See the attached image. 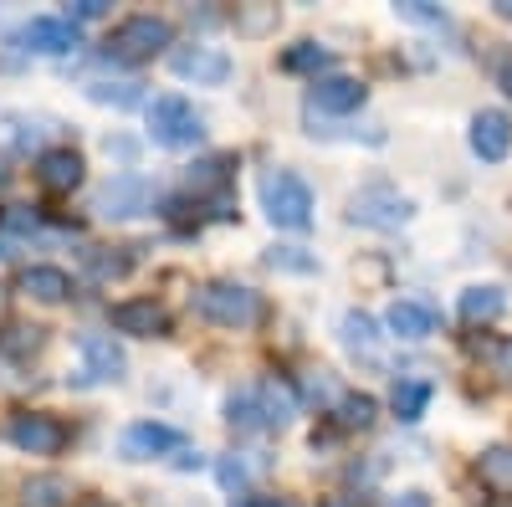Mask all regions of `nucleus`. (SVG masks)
Segmentation results:
<instances>
[{
	"mask_svg": "<svg viewBox=\"0 0 512 507\" xmlns=\"http://www.w3.org/2000/svg\"><path fill=\"white\" fill-rule=\"evenodd\" d=\"M262 210L267 221L282 226V231H308L313 226V190L303 175L292 169H267L262 175Z\"/></svg>",
	"mask_w": 512,
	"mask_h": 507,
	"instance_id": "nucleus-1",
	"label": "nucleus"
},
{
	"mask_svg": "<svg viewBox=\"0 0 512 507\" xmlns=\"http://www.w3.org/2000/svg\"><path fill=\"white\" fill-rule=\"evenodd\" d=\"M195 313L216 328H251L262 323V292H251L246 282H205L195 287Z\"/></svg>",
	"mask_w": 512,
	"mask_h": 507,
	"instance_id": "nucleus-2",
	"label": "nucleus"
},
{
	"mask_svg": "<svg viewBox=\"0 0 512 507\" xmlns=\"http://www.w3.org/2000/svg\"><path fill=\"white\" fill-rule=\"evenodd\" d=\"M149 134H154V144H164V149H195V144L205 139V118H200L185 98L164 93V98L149 103Z\"/></svg>",
	"mask_w": 512,
	"mask_h": 507,
	"instance_id": "nucleus-3",
	"label": "nucleus"
},
{
	"mask_svg": "<svg viewBox=\"0 0 512 507\" xmlns=\"http://www.w3.org/2000/svg\"><path fill=\"white\" fill-rule=\"evenodd\" d=\"M175 41V26L164 16H128L113 36H108V62H149L154 52H164Z\"/></svg>",
	"mask_w": 512,
	"mask_h": 507,
	"instance_id": "nucleus-4",
	"label": "nucleus"
},
{
	"mask_svg": "<svg viewBox=\"0 0 512 507\" xmlns=\"http://www.w3.org/2000/svg\"><path fill=\"white\" fill-rule=\"evenodd\" d=\"M410 216H415V205L395 185H364L354 195V205H349V221L354 226H369V231H400Z\"/></svg>",
	"mask_w": 512,
	"mask_h": 507,
	"instance_id": "nucleus-5",
	"label": "nucleus"
},
{
	"mask_svg": "<svg viewBox=\"0 0 512 507\" xmlns=\"http://www.w3.org/2000/svg\"><path fill=\"white\" fill-rule=\"evenodd\" d=\"M6 436H11V446L26 451V456H57V451L67 446V426H62V420H57V415H36V410L11 415Z\"/></svg>",
	"mask_w": 512,
	"mask_h": 507,
	"instance_id": "nucleus-6",
	"label": "nucleus"
},
{
	"mask_svg": "<svg viewBox=\"0 0 512 507\" xmlns=\"http://www.w3.org/2000/svg\"><path fill=\"white\" fill-rule=\"evenodd\" d=\"M149 205H154V185L144 175H113L98 190V216H108V221H134Z\"/></svg>",
	"mask_w": 512,
	"mask_h": 507,
	"instance_id": "nucleus-7",
	"label": "nucleus"
},
{
	"mask_svg": "<svg viewBox=\"0 0 512 507\" xmlns=\"http://www.w3.org/2000/svg\"><path fill=\"white\" fill-rule=\"evenodd\" d=\"M16 41H21L26 52L67 57V52H77V47H82V26H77V21H67V16H36V21H26V26L16 31Z\"/></svg>",
	"mask_w": 512,
	"mask_h": 507,
	"instance_id": "nucleus-8",
	"label": "nucleus"
},
{
	"mask_svg": "<svg viewBox=\"0 0 512 507\" xmlns=\"http://www.w3.org/2000/svg\"><path fill=\"white\" fill-rule=\"evenodd\" d=\"M169 67H175V77L195 82V88H221L231 77V57L221 47H175L169 52Z\"/></svg>",
	"mask_w": 512,
	"mask_h": 507,
	"instance_id": "nucleus-9",
	"label": "nucleus"
},
{
	"mask_svg": "<svg viewBox=\"0 0 512 507\" xmlns=\"http://www.w3.org/2000/svg\"><path fill=\"white\" fill-rule=\"evenodd\" d=\"M82 349V379L88 385H108V379H123V349L113 344V333H77Z\"/></svg>",
	"mask_w": 512,
	"mask_h": 507,
	"instance_id": "nucleus-10",
	"label": "nucleus"
},
{
	"mask_svg": "<svg viewBox=\"0 0 512 507\" xmlns=\"http://www.w3.org/2000/svg\"><path fill=\"white\" fill-rule=\"evenodd\" d=\"M180 451H185V436H180V431H169V426H159V420H139V426H128V431H123V456H134V461L180 456Z\"/></svg>",
	"mask_w": 512,
	"mask_h": 507,
	"instance_id": "nucleus-11",
	"label": "nucleus"
},
{
	"mask_svg": "<svg viewBox=\"0 0 512 507\" xmlns=\"http://www.w3.org/2000/svg\"><path fill=\"white\" fill-rule=\"evenodd\" d=\"M507 149H512V118L502 108H482L472 118V154L497 164V159H507Z\"/></svg>",
	"mask_w": 512,
	"mask_h": 507,
	"instance_id": "nucleus-12",
	"label": "nucleus"
},
{
	"mask_svg": "<svg viewBox=\"0 0 512 507\" xmlns=\"http://www.w3.org/2000/svg\"><path fill=\"white\" fill-rule=\"evenodd\" d=\"M113 328L128 333V338H164L169 333V313L154 298H128V303L113 308Z\"/></svg>",
	"mask_w": 512,
	"mask_h": 507,
	"instance_id": "nucleus-13",
	"label": "nucleus"
},
{
	"mask_svg": "<svg viewBox=\"0 0 512 507\" xmlns=\"http://www.w3.org/2000/svg\"><path fill=\"white\" fill-rule=\"evenodd\" d=\"M364 98H369V88L359 77H318L308 93L313 113H354V108H364Z\"/></svg>",
	"mask_w": 512,
	"mask_h": 507,
	"instance_id": "nucleus-14",
	"label": "nucleus"
},
{
	"mask_svg": "<svg viewBox=\"0 0 512 507\" xmlns=\"http://www.w3.org/2000/svg\"><path fill=\"white\" fill-rule=\"evenodd\" d=\"M384 328H390L395 338H431L436 328H441V313L431 308V303H420V298H400L390 313H384Z\"/></svg>",
	"mask_w": 512,
	"mask_h": 507,
	"instance_id": "nucleus-15",
	"label": "nucleus"
},
{
	"mask_svg": "<svg viewBox=\"0 0 512 507\" xmlns=\"http://www.w3.org/2000/svg\"><path fill=\"white\" fill-rule=\"evenodd\" d=\"M36 180L47 185L52 195H67L82 185V154L77 149H47L36 159Z\"/></svg>",
	"mask_w": 512,
	"mask_h": 507,
	"instance_id": "nucleus-16",
	"label": "nucleus"
},
{
	"mask_svg": "<svg viewBox=\"0 0 512 507\" xmlns=\"http://www.w3.org/2000/svg\"><path fill=\"white\" fill-rule=\"evenodd\" d=\"M226 420H231L236 431H272V415H267L262 390H236L226 400Z\"/></svg>",
	"mask_w": 512,
	"mask_h": 507,
	"instance_id": "nucleus-17",
	"label": "nucleus"
},
{
	"mask_svg": "<svg viewBox=\"0 0 512 507\" xmlns=\"http://www.w3.org/2000/svg\"><path fill=\"white\" fill-rule=\"evenodd\" d=\"M21 292H26V298H36V303H62L67 292H72V282H67L62 267H26L21 272Z\"/></svg>",
	"mask_w": 512,
	"mask_h": 507,
	"instance_id": "nucleus-18",
	"label": "nucleus"
},
{
	"mask_svg": "<svg viewBox=\"0 0 512 507\" xmlns=\"http://www.w3.org/2000/svg\"><path fill=\"white\" fill-rule=\"evenodd\" d=\"M507 313V292L502 287H466L461 292V318L466 323H492V318H502Z\"/></svg>",
	"mask_w": 512,
	"mask_h": 507,
	"instance_id": "nucleus-19",
	"label": "nucleus"
},
{
	"mask_svg": "<svg viewBox=\"0 0 512 507\" xmlns=\"http://www.w3.org/2000/svg\"><path fill=\"white\" fill-rule=\"evenodd\" d=\"M431 379H395V390H390V410L400 415V420H420L425 415V405H431Z\"/></svg>",
	"mask_w": 512,
	"mask_h": 507,
	"instance_id": "nucleus-20",
	"label": "nucleus"
},
{
	"mask_svg": "<svg viewBox=\"0 0 512 507\" xmlns=\"http://www.w3.org/2000/svg\"><path fill=\"white\" fill-rule=\"evenodd\" d=\"M477 477L492 492H512V446H487L477 456Z\"/></svg>",
	"mask_w": 512,
	"mask_h": 507,
	"instance_id": "nucleus-21",
	"label": "nucleus"
},
{
	"mask_svg": "<svg viewBox=\"0 0 512 507\" xmlns=\"http://www.w3.org/2000/svg\"><path fill=\"white\" fill-rule=\"evenodd\" d=\"M21 502L26 507H67L72 502V482L67 477H31L21 487Z\"/></svg>",
	"mask_w": 512,
	"mask_h": 507,
	"instance_id": "nucleus-22",
	"label": "nucleus"
},
{
	"mask_svg": "<svg viewBox=\"0 0 512 507\" xmlns=\"http://www.w3.org/2000/svg\"><path fill=\"white\" fill-rule=\"evenodd\" d=\"M226 180H231V154H210V159H200V164H190V190L200 195V190H226Z\"/></svg>",
	"mask_w": 512,
	"mask_h": 507,
	"instance_id": "nucleus-23",
	"label": "nucleus"
},
{
	"mask_svg": "<svg viewBox=\"0 0 512 507\" xmlns=\"http://www.w3.org/2000/svg\"><path fill=\"white\" fill-rule=\"evenodd\" d=\"M282 67L287 72H323V67H333V52L318 47V41H297V47L282 52Z\"/></svg>",
	"mask_w": 512,
	"mask_h": 507,
	"instance_id": "nucleus-24",
	"label": "nucleus"
},
{
	"mask_svg": "<svg viewBox=\"0 0 512 507\" xmlns=\"http://www.w3.org/2000/svg\"><path fill=\"white\" fill-rule=\"evenodd\" d=\"M374 415H379L374 395H344V400H338V426H344V431H369Z\"/></svg>",
	"mask_w": 512,
	"mask_h": 507,
	"instance_id": "nucleus-25",
	"label": "nucleus"
},
{
	"mask_svg": "<svg viewBox=\"0 0 512 507\" xmlns=\"http://www.w3.org/2000/svg\"><path fill=\"white\" fill-rule=\"evenodd\" d=\"M262 390V400H267V415H272V431H282L287 420L297 415V395L287 390V385H277V379H267V385H256Z\"/></svg>",
	"mask_w": 512,
	"mask_h": 507,
	"instance_id": "nucleus-26",
	"label": "nucleus"
},
{
	"mask_svg": "<svg viewBox=\"0 0 512 507\" xmlns=\"http://www.w3.org/2000/svg\"><path fill=\"white\" fill-rule=\"evenodd\" d=\"M236 31H241V36H267V31H277V6H236Z\"/></svg>",
	"mask_w": 512,
	"mask_h": 507,
	"instance_id": "nucleus-27",
	"label": "nucleus"
},
{
	"mask_svg": "<svg viewBox=\"0 0 512 507\" xmlns=\"http://www.w3.org/2000/svg\"><path fill=\"white\" fill-rule=\"evenodd\" d=\"M93 103H113V108H134L139 103V82H88Z\"/></svg>",
	"mask_w": 512,
	"mask_h": 507,
	"instance_id": "nucleus-28",
	"label": "nucleus"
},
{
	"mask_svg": "<svg viewBox=\"0 0 512 507\" xmlns=\"http://www.w3.org/2000/svg\"><path fill=\"white\" fill-rule=\"evenodd\" d=\"M344 344L349 349H374V318L369 313H344Z\"/></svg>",
	"mask_w": 512,
	"mask_h": 507,
	"instance_id": "nucleus-29",
	"label": "nucleus"
},
{
	"mask_svg": "<svg viewBox=\"0 0 512 507\" xmlns=\"http://www.w3.org/2000/svg\"><path fill=\"white\" fill-rule=\"evenodd\" d=\"M308 400H323V405H333V410H338L344 390L333 385V374H323V369H318V374H308Z\"/></svg>",
	"mask_w": 512,
	"mask_h": 507,
	"instance_id": "nucleus-30",
	"label": "nucleus"
},
{
	"mask_svg": "<svg viewBox=\"0 0 512 507\" xmlns=\"http://www.w3.org/2000/svg\"><path fill=\"white\" fill-rule=\"evenodd\" d=\"M405 21H425V26H446V11L436 6H425V0H405V6H395Z\"/></svg>",
	"mask_w": 512,
	"mask_h": 507,
	"instance_id": "nucleus-31",
	"label": "nucleus"
},
{
	"mask_svg": "<svg viewBox=\"0 0 512 507\" xmlns=\"http://www.w3.org/2000/svg\"><path fill=\"white\" fill-rule=\"evenodd\" d=\"M216 477H221V487H246V477H251V467H246V461H236V456H226L221 461V467H216Z\"/></svg>",
	"mask_w": 512,
	"mask_h": 507,
	"instance_id": "nucleus-32",
	"label": "nucleus"
},
{
	"mask_svg": "<svg viewBox=\"0 0 512 507\" xmlns=\"http://www.w3.org/2000/svg\"><path fill=\"white\" fill-rule=\"evenodd\" d=\"M272 267H292V272H313V257H297V246H277Z\"/></svg>",
	"mask_w": 512,
	"mask_h": 507,
	"instance_id": "nucleus-33",
	"label": "nucleus"
},
{
	"mask_svg": "<svg viewBox=\"0 0 512 507\" xmlns=\"http://www.w3.org/2000/svg\"><path fill=\"white\" fill-rule=\"evenodd\" d=\"M98 16H108V0H72L67 11V21H98Z\"/></svg>",
	"mask_w": 512,
	"mask_h": 507,
	"instance_id": "nucleus-34",
	"label": "nucleus"
},
{
	"mask_svg": "<svg viewBox=\"0 0 512 507\" xmlns=\"http://www.w3.org/2000/svg\"><path fill=\"white\" fill-rule=\"evenodd\" d=\"M128 272V257H93V277L108 282V277H123Z\"/></svg>",
	"mask_w": 512,
	"mask_h": 507,
	"instance_id": "nucleus-35",
	"label": "nucleus"
},
{
	"mask_svg": "<svg viewBox=\"0 0 512 507\" xmlns=\"http://www.w3.org/2000/svg\"><path fill=\"white\" fill-rule=\"evenodd\" d=\"M6 226L11 231H36V216H31L26 205H16V210H6Z\"/></svg>",
	"mask_w": 512,
	"mask_h": 507,
	"instance_id": "nucleus-36",
	"label": "nucleus"
},
{
	"mask_svg": "<svg viewBox=\"0 0 512 507\" xmlns=\"http://www.w3.org/2000/svg\"><path fill=\"white\" fill-rule=\"evenodd\" d=\"M236 507H292L287 497H272V492H256V497H241Z\"/></svg>",
	"mask_w": 512,
	"mask_h": 507,
	"instance_id": "nucleus-37",
	"label": "nucleus"
},
{
	"mask_svg": "<svg viewBox=\"0 0 512 507\" xmlns=\"http://www.w3.org/2000/svg\"><path fill=\"white\" fill-rule=\"evenodd\" d=\"M323 507H364V502L349 497V492H338V497H323Z\"/></svg>",
	"mask_w": 512,
	"mask_h": 507,
	"instance_id": "nucleus-38",
	"label": "nucleus"
},
{
	"mask_svg": "<svg viewBox=\"0 0 512 507\" xmlns=\"http://www.w3.org/2000/svg\"><path fill=\"white\" fill-rule=\"evenodd\" d=\"M497 88L512 98V57H507V62H502V72H497Z\"/></svg>",
	"mask_w": 512,
	"mask_h": 507,
	"instance_id": "nucleus-39",
	"label": "nucleus"
},
{
	"mask_svg": "<svg viewBox=\"0 0 512 507\" xmlns=\"http://www.w3.org/2000/svg\"><path fill=\"white\" fill-rule=\"evenodd\" d=\"M395 507H425V497H420V492H405V497H400Z\"/></svg>",
	"mask_w": 512,
	"mask_h": 507,
	"instance_id": "nucleus-40",
	"label": "nucleus"
},
{
	"mask_svg": "<svg viewBox=\"0 0 512 507\" xmlns=\"http://www.w3.org/2000/svg\"><path fill=\"white\" fill-rule=\"evenodd\" d=\"M497 16H507V21H512V0H497Z\"/></svg>",
	"mask_w": 512,
	"mask_h": 507,
	"instance_id": "nucleus-41",
	"label": "nucleus"
},
{
	"mask_svg": "<svg viewBox=\"0 0 512 507\" xmlns=\"http://www.w3.org/2000/svg\"><path fill=\"white\" fill-rule=\"evenodd\" d=\"M6 180H11V175H6V164H0V190H6Z\"/></svg>",
	"mask_w": 512,
	"mask_h": 507,
	"instance_id": "nucleus-42",
	"label": "nucleus"
},
{
	"mask_svg": "<svg viewBox=\"0 0 512 507\" xmlns=\"http://www.w3.org/2000/svg\"><path fill=\"white\" fill-rule=\"evenodd\" d=\"M507 369H512V349H507Z\"/></svg>",
	"mask_w": 512,
	"mask_h": 507,
	"instance_id": "nucleus-43",
	"label": "nucleus"
},
{
	"mask_svg": "<svg viewBox=\"0 0 512 507\" xmlns=\"http://www.w3.org/2000/svg\"><path fill=\"white\" fill-rule=\"evenodd\" d=\"M88 507H103V502H88Z\"/></svg>",
	"mask_w": 512,
	"mask_h": 507,
	"instance_id": "nucleus-44",
	"label": "nucleus"
}]
</instances>
